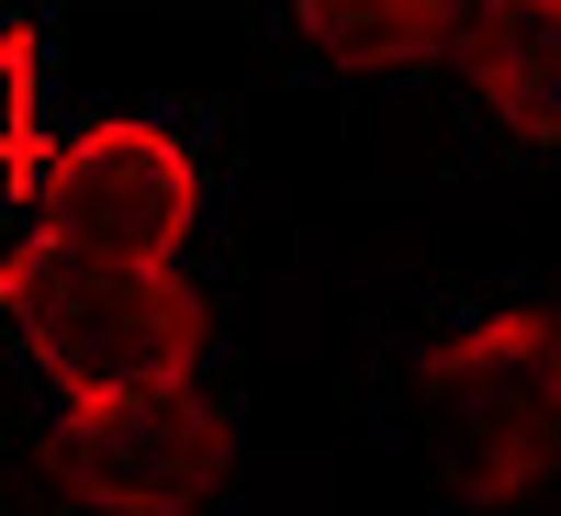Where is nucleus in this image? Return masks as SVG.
I'll use <instances>...</instances> for the list:
<instances>
[{"label":"nucleus","instance_id":"f03ea898","mask_svg":"<svg viewBox=\"0 0 561 516\" xmlns=\"http://www.w3.org/2000/svg\"><path fill=\"white\" fill-rule=\"evenodd\" d=\"M427 427L449 460L460 505H517L561 460V314L550 303H494L460 337L427 348Z\"/></svg>","mask_w":561,"mask_h":516},{"label":"nucleus","instance_id":"0eeeda50","mask_svg":"<svg viewBox=\"0 0 561 516\" xmlns=\"http://www.w3.org/2000/svg\"><path fill=\"white\" fill-rule=\"evenodd\" d=\"M0 169H45V113H34V34H0Z\"/></svg>","mask_w":561,"mask_h":516},{"label":"nucleus","instance_id":"7ed1b4c3","mask_svg":"<svg viewBox=\"0 0 561 516\" xmlns=\"http://www.w3.org/2000/svg\"><path fill=\"white\" fill-rule=\"evenodd\" d=\"M34 203V237H57L79 259H135V270H180L203 225V169L169 124L147 113H102L45 147V169L23 180Z\"/></svg>","mask_w":561,"mask_h":516},{"label":"nucleus","instance_id":"39448f33","mask_svg":"<svg viewBox=\"0 0 561 516\" xmlns=\"http://www.w3.org/2000/svg\"><path fill=\"white\" fill-rule=\"evenodd\" d=\"M460 79L505 135H561V0H472Z\"/></svg>","mask_w":561,"mask_h":516},{"label":"nucleus","instance_id":"423d86ee","mask_svg":"<svg viewBox=\"0 0 561 516\" xmlns=\"http://www.w3.org/2000/svg\"><path fill=\"white\" fill-rule=\"evenodd\" d=\"M293 34L314 45L325 68L348 79H393V68H427L460 57V0H382V12H348V0H304Z\"/></svg>","mask_w":561,"mask_h":516},{"label":"nucleus","instance_id":"f257e3e1","mask_svg":"<svg viewBox=\"0 0 561 516\" xmlns=\"http://www.w3.org/2000/svg\"><path fill=\"white\" fill-rule=\"evenodd\" d=\"M0 325L23 359L57 382V404H124V393H180L203 370L214 314L192 270H135V259H79L57 237H23L0 259Z\"/></svg>","mask_w":561,"mask_h":516},{"label":"nucleus","instance_id":"20e7f679","mask_svg":"<svg viewBox=\"0 0 561 516\" xmlns=\"http://www.w3.org/2000/svg\"><path fill=\"white\" fill-rule=\"evenodd\" d=\"M45 472L90 516H214L237 483V415L203 382L124 393V404H57Z\"/></svg>","mask_w":561,"mask_h":516}]
</instances>
